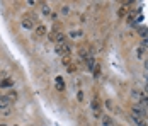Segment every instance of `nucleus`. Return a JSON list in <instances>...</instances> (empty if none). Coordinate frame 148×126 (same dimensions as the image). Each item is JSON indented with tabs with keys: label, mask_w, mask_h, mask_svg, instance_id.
<instances>
[{
	"label": "nucleus",
	"mask_w": 148,
	"mask_h": 126,
	"mask_svg": "<svg viewBox=\"0 0 148 126\" xmlns=\"http://www.w3.org/2000/svg\"><path fill=\"white\" fill-rule=\"evenodd\" d=\"M131 114H133V119H147L148 118L147 109L143 106H140V104H134L131 107Z\"/></svg>",
	"instance_id": "obj_1"
},
{
	"label": "nucleus",
	"mask_w": 148,
	"mask_h": 126,
	"mask_svg": "<svg viewBox=\"0 0 148 126\" xmlns=\"http://www.w3.org/2000/svg\"><path fill=\"white\" fill-rule=\"evenodd\" d=\"M131 94H133V97L138 99L140 106H143V107H147L148 109V94L147 92H141V90H138V89H133Z\"/></svg>",
	"instance_id": "obj_2"
},
{
	"label": "nucleus",
	"mask_w": 148,
	"mask_h": 126,
	"mask_svg": "<svg viewBox=\"0 0 148 126\" xmlns=\"http://www.w3.org/2000/svg\"><path fill=\"white\" fill-rule=\"evenodd\" d=\"M49 41H53V43H58V44H61V43H65V34H63L61 31H58V29H56V31L53 29V31L49 32Z\"/></svg>",
	"instance_id": "obj_3"
},
{
	"label": "nucleus",
	"mask_w": 148,
	"mask_h": 126,
	"mask_svg": "<svg viewBox=\"0 0 148 126\" xmlns=\"http://www.w3.org/2000/svg\"><path fill=\"white\" fill-rule=\"evenodd\" d=\"M34 22H36V17L34 15H24L22 17V21H21V24H22V28L24 29H32L34 28Z\"/></svg>",
	"instance_id": "obj_4"
},
{
	"label": "nucleus",
	"mask_w": 148,
	"mask_h": 126,
	"mask_svg": "<svg viewBox=\"0 0 148 126\" xmlns=\"http://www.w3.org/2000/svg\"><path fill=\"white\" fill-rule=\"evenodd\" d=\"M70 51H72V48H70V44H66V43H61L56 46V53L58 55H70Z\"/></svg>",
	"instance_id": "obj_5"
},
{
	"label": "nucleus",
	"mask_w": 148,
	"mask_h": 126,
	"mask_svg": "<svg viewBox=\"0 0 148 126\" xmlns=\"http://www.w3.org/2000/svg\"><path fill=\"white\" fill-rule=\"evenodd\" d=\"M10 104H12V102H10V99L7 97L5 94H0V111H5Z\"/></svg>",
	"instance_id": "obj_6"
},
{
	"label": "nucleus",
	"mask_w": 148,
	"mask_h": 126,
	"mask_svg": "<svg viewBox=\"0 0 148 126\" xmlns=\"http://www.w3.org/2000/svg\"><path fill=\"white\" fill-rule=\"evenodd\" d=\"M46 34H48V29H46L45 26H38V28H36V36H38V38H45Z\"/></svg>",
	"instance_id": "obj_7"
},
{
	"label": "nucleus",
	"mask_w": 148,
	"mask_h": 126,
	"mask_svg": "<svg viewBox=\"0 0 148 126\" xmlns=\"http://www.w3.org/2000/svg\"><path fill=\"white\" fill-rule=\"evenodd\" d=\"M92 109L97 112V118H101V104H99V101H97V99H94V101H92Z\"/></svg>",
	"instance_id": "obj_8"
},
{
	"label": "nucleus",
	"mask_w": 148,
	"mask_h": 126,
	"mask_svg": "<svg viewBox=\"0 0 148 126\" xmlns=\"http://www.w3.org/2000/svg\"><path fill=\"white\" fill-rule=\"evenodd\" d=\"M5 96L10 99V102H15V99H17V92H15L14 89H10V90H9V94H5Z\"/></svg>",
	"instance_id": "obj_9"
},
{
	"label": "nucleus",
	"mask_w": 148,
	"mask_h": 126,
	"mask_svg": "<svg viewBox=\"0 0 148 126\" xmlns=\"http://www.w3.org/2000/svg\"><path fill=\"white\" fill-rule=\"evenodd\" d=\"M41 10H43V14H45V15L51 14V10H49V5H48V3H41Z\"/></svg>",
	"instance_id": "obj_10"
},
{
	"label": "nucleus",
	"mask_w": 148,
	"mask_h": 126,
	"mask_svg": "<svg viewBox=\"0 0 148 126\" xmlns=\"http://www.w3.org/2000/svg\"><path fill=\"white\" fill-rule=\"evenodd\" d=\"M56 85H58V90H65V84H63V80H61V77H56Z\"/></svg>",
	"instance_id": "obj_11"
},
{
	"label": "nucleus",
	"mask_w": 148,
	"mask_h": 126,
	"mask_svg": "<svg viewBox=\"0 0 148 126\" xmlns=\"http://www.w3.org/2000/svg\"><path fill=\"white\" fill-rule=\"evenodd\" d=\"M102 121H104V125H106V126H112V125H114V123H112V119H111V118H107V116L104 118Z\"/></svg>",
	"instance_id": "obj_12"
},
{
	"label": "nucleus",
	"mask_w": 148,
	"mask_h": 126,
	"mask_svg": "<svg viewBox=\"0 0 148 126\" xmlns=\"http://www.w3.org/2000/svg\"><path fill=\"white\" fill-rule=\"evenodd\" d=\"M119 17H123V15H126V7H121V9H119Z\"/></svg>",
	"instance_id": "obj_13"
},
{
	"label": "nucleus",
	"mask_w": 148,
	"mask_h": 126,
	"mask_svg": "<svg viewBox=\"0 0 148 126\" xmlns=\"http://www.w3.org/2000/svg\"><path fill=\"white\" fill-rule=\"evenodd\" d=\"M61 12H63V14H70V7H68V5H65V7L61 9Z\"/></svg>",
	"instance_id": "obj_14"
},
{
	"label": "nucleus",
	"mask_w": 148,
	"mask_h": 126,
	"mask_svg": "<svg viewBox=\"0 0 148 126\" xmlns=\"http://www.w3.org/2000/svg\"><path fill=\"white\" fill-rule=\"evenodd\" d=\"M143 46H148V36H145V38H143Z\"/></svg>",
	"instance_id": "obj_15"
},
{
	"label": "nucleus",
	"mask_w": 148,
	"mask_h": 126,
	"mask_svg": "<svg viewBox=\"0 0 148 126\" xmlns=\"http://www.w3.org/2000/svg\"><path fill=\"white\" fill-rule=\"evenodd\" d=\"M77 97H78V101H82V99H84V94H82V92H78V94H77Z\"/></svg>",
	"instance_id": "obj_16"
},
{
	"label": "nucleus",
	"mask_w": 148,
	"mask_h": 126,
	"mask_svg": "<svg viewBox=\"0 0 148 126\" xmlns=\"http://www.w3.org/2000/svg\"><path fill=\"white\" fill-rule=\"evenodd\" d=\"M145 68H147V70H148V60H147V61H145Z\"/></svg>",
	"instance_id": "obj_17"
},
{
	"label": "nucleus",
	"mask_w": 148,
	"mask_h": 126,
	"mask_svg": "<svg viewBox=\"0 0 148 126\" xmlns=\"http://www.w3.org/2000/svg\"><path fill=\"white\" fill-rule=\"evenodd\" d=\"M0 126H5V125H0Z\"/></svg>",
	"instance_id": "obj_18"
}]
</instances>
